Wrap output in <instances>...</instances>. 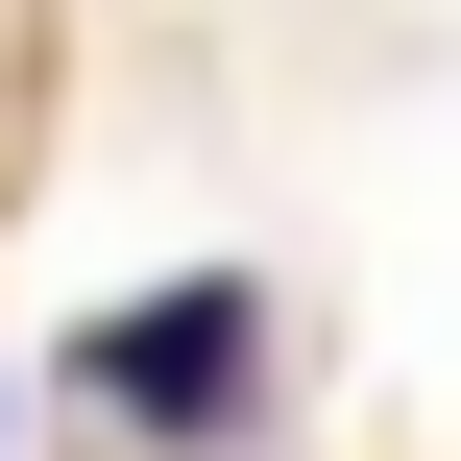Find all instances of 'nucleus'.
<instances>
[{
	"label": "nucleus",
	"instance_id": "obj_1",
	"mask_svg": "<svg viewBox=\"0 0 461 461\" xmlns=\"http://www.w3.org/2000/svg\"><path fill=\"white\" fill-rule=\"evenodd\" d=\"M73 389H97V413H146V438H219V413L267 389V292H243V267H194V292L97 316V340H73Z\"/></svg>",
	"mask_w": 461,
	"mask_h": 461
}]
</instances>
